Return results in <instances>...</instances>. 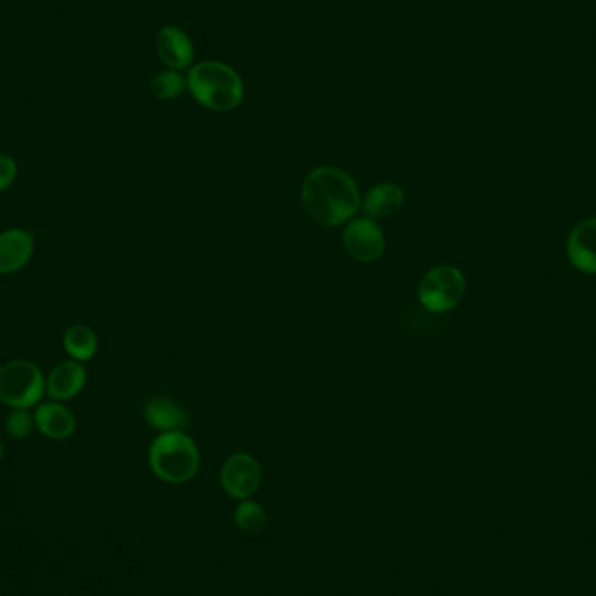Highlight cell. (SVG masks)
<instances>
[{
	"mask_svg": "<svg viewBox=\"0 0 596 596\" xmlns=\"http://www.w3.org/2000/svg\"><path fill=\"white\" fill-rule=\"evenodd\" d=\"M405 204V190L398 183H377L361 199V208L368 218L393 217Z\"/></svg>",
	"mask_w": 596,
	"mask_h": 596,
	"instance_id": "5bb4252c",
	"label": "cell"
},
{
	"mask_svg": "<svg viewBox=\"0 0 596 596\" xmlns=\"http://www.w3.org/2000/svg\"><path fill=\"white\" fill-rule=\"evenodd\" d=\"M419 300L429 312H448L461 304L466 278L454 265H440L420 279Z\"/></svg>",
	"mask_w": 596,
	"mask_h": 596,
	"instance_id": "5b68a950",
	"label": "cell"
},
{
	"mask_svg": "<svg viewBox=\"0 0 596 596\" xmlns=\"http://www.w3.org/2000/svg\"><path fill=\"white\" fill-rule=\"evenodd\" d=\"M220 481L225 494L232 499L246 501L257 492L262 483V469L257 459L250 454H234L224 462L220 471Z\"/></svg>",
	"mask_w": 596,
	"mask_h": 596,
	"instance_id": "52a82bcc",
	"label": "cell"
},
{
	"mask_svg": "<svg viewBox=\"0 0 596 596\" xmlns=\"http://www.w3.org/2000/svg\"><path fill=\"white\" fill-rule=\"evenodd\" d=\"M35 427L49 440L63 441L75 433V417L58 401H46L35 407Z\"/></svg>",
	"mask_w": 596,
	"mask_h": 596,
	"instance_id": "4fadbf2b",
	"label": "cell"
},
{
	"mask_svg": "<svg viewBox=\"0 0 596 596\" xmlns=\"http://www.w3.org/2000/svg\"><path fill=\"white\" fill-rule=\"evenodd\" d=\"M302 204L314 222L339 227L351 222L361 208L358 183L344 170L321 166L305 178Z\"/></svg>",
	"mask_w": 596,
	"mask_h": 596,
	"instance_id": "6da1fadb",
	"label": "cell"
},
{
	"mask_svg": "<svg viewBox=\"0 0 596 596\" xmlns=\"http://www.w3.org/2000/svg\"><path fill=\"white\" fill-rule=\"evenodd\" d=\"M34 234L25 229L0 232V274L21 271L34 257Z\"/></svg>",
	"mask_w": 596,
	"mask_h": 596,
	"instance_id": "30bf717a",
	"label": "cell"
},
{
	"mask_svg": "<svg viewBox=\"0 0 596 596\" xmlns=\"http://www.w3.org/2000/svg\"><path fill=\"white\" fill-rule=\"evenodd\" d=\"M156 51L159 60L170 70L182 72L194 60V44L185 30L175 25L161 28L156 37Z\"/></svg>",
	"mask_w": 596,
	"mask_h": 596,
	"instance_id": "ba28073f",
	"label": "cell"
},
{
	"mask_svg": "<svg viewBox=\"0 0 596 596\" xmlns=\"http://www.w3.org/2000/svg\"><path fill=\"white\" fill-rule=\"evenodd\" d=\"M347 253L363 264L377 262L386 251V236L373 218H353L344 229Z\"/></svg>",
	"mask_w": 596,
	"mask_h": 596,
	"instance_id": "8992f818",
	"label": "cell"
},
{
	"mask_svg": "<svg viewBox=\"0 0 596 596\" xmlns=\"http://www.w3.org/2000/svg\"><path fill=\"white\" fill-rule=\"evenodd\" d=\"M567 257L577 271L596 274V217L584 218L570 231Z\"/></svg>",
	"mask_w": 596,
	"mask_h": 596,
	"instance_id": "9c48e42d",
	"label": "cell"
},
{
	"mask_svg": "<svg viewBox=\"0 0 596 596\" xmlns=\"http://www.w3.org/2000/svg\"><path fill=\"white\" fill-rule=\"evenodd\" d=\"M44 393V373L32 361L13 359L0 366V401L7 407H37Z\"/></svg>",
	"mask_w": 596,
	"mask_h": 596,
	"instance_id": "277c9868",
	"label": "cell"
},
{
	"mask_svg": "<svg viewBox=\"0 0 596 596\" xmlns=\"http://www.w3.org/2000/svg\"><path fill=\"white\" fill-rule=\"evenodd\" d=\"M63 349L67 351L70 358L84 363L95 358L98 351V337L93 328L86 325H74L68 328L63 335Z\"/></svg>",
	"mask_w": 596,
	"mask_h": 596,
	"instance_id": "9a60e30c",
	"label": "cell"
},
{
	"mask_svg": "<svg viewBox=\"0 0 596 596\" xmlns=\"http://www.w3.org/2000/svg\"><path fill=\"white\" fill-rule=\"evenodd\" d=\"M18 177V164L9 154L0 152V194L13 187L14 180Z\"/></svg>",
	"mask_w": 596,
	"mask_h": 596,
	"instance_id": "d6986e66",
	"label": "cell"
},
{
	"mask_svg": "<svg viewBox=\"0 0 596 596\" xmlns=\"http://www.w3.org/2000/svg\"><path fill=\"white\" fill-rule=\"evenodd\" d=\"M187 88V77L177 70H164L152 77L150 81V93L156 96L157 100H175L185 93Z\"/></svg>",
	"mask_w": 596,
	"mask_h": 596,
	"instance_id": "2e32d148",
	"label": "cell"
},
{
	"mask_svg": "<svg viewBox=\"0 0 596 596\" xmlns=\"http://www.w3.org/2000/svg\"><path fill=\"white\" fill-rule=\"evenodd\" d=\"M88 380V373L82 363L75 359L61 361L49 372L46 379V393L55 401H68L81 393Z\"/></svg>",
	"mask_w": 596,
	"mask_h": 596,
	"instance_id": "8fae6325",
	"label": "cell"
},
{
	"mask_svg": "<svg viewBox=\"0 0 596 596\" xmlns=\"http://www.w3.org/2000/svg\"><path fill=\"white\" fill-rule=\"evenodd\" d=\"M2 455H4V440H2V434H0V461H2Z\"/></svg>",
	"mask_w": 596,
	"mask_h": 596,
	"instance_id": "ffe728a7",
	"label": "cell"
},
{
	"mask_svg": "<svg viewBox=\"0 0 596 596\" xmlns=\"http://www.w3.org/2000/svg\"><path fill=\"white\" fill-rule=\"evenodd\" d=\"M34 415L28 408H11L6 417V431L14 440H25L34 431Z\"/></svg>",
	"mask_w": 596,
	"mask_h": 596,
	"instance_id": "ac0fdd59",
	"label": "cell"
},
{
	"mask_svg": "<svg viewBox=\"0 0 596 596\" xmlns=\"http://www.w3.org/2000/svg\"><path fill=\"white\" fill-rule=\"evenodd\" d=\"M199 450L194 440L183 431L161 433L152 441L149 464L154 475L166 483H185L199 471Z\"/></svg>",
	"mask_w": 596,
	"mask_h": 596,
	"instance_id": "3957f363",
	"label": "cell"
},
{
	"mask_svg": "<svg viewBox=\"0 0 596 596\" xmlns=\"http://www.w3.org/2000/svg\"><path fill=\"white\" fill-rule=\"evenodd\" d=\"M145 420L150 427H154L159 433H171V431H183L190 426V417L187 410L168 396H154L145 403L143 408Z\"/></svg>",
	"mask_w": 596,
	"mask_h": 596,
	"instance_id": "7c38bea8",
	"label": "cell"
},
{
	"mask_svg": "<svg viewBox=\"0 0 596 596\" xmlns=\"http://www.w3.org/2000/svg\"><path fill=\"white\" fill-rule=\"evenodd\" d=\"M187 88L197 103L213 112H229L243 102L241 75L222 61L206 60L190 67Z\"/></svg>",
	"mask_w": 596,
	"mask_h": 596,
	"instance_id": "7a4b0ae2",
	"label": "cell"
},
{
	"mask_svg": "<svg viewBox=\"0 0 596 596\" xmlns=\"http://www.w3.org/2000/svg\"><path fill=\"white\" fill-rule=\"evenodd\" d=\"M234 518H236L238 529L244 534H251V536L262 532L265 525H267V515H265L264 508L258 502L250 501V499L239 502Z\"/></svg>",
	"mask_w": 596,
	"mask_h": 596,
	"instance_id": "e0dca14e",
	"label": "cell"
}]
</instances>
